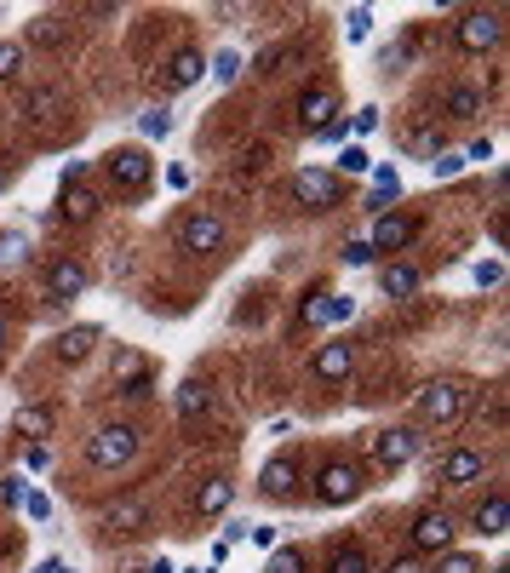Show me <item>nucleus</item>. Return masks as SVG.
<instances>
[{
	"mask_svg": "<svg viewBox=\"0 0 510 573\" xmlns=\"http://www.w3.org/2000/svg\"><path fill=\"white\" fill-rule=\"evenodd\" d=\"M385 573H430V562L424 557H413V551H401V557H390V568Z\"/></svg>",
	"mask_w": 510,
	"mask_h": 573,
	"instance_id": "nucleus-35",
	"label": "nucleus"
},
{
	"mask_svg": "<svg viewBox=\"0 0 510 573\" xmlns=\"http://www.w3.org/2000/svg\"><path fill=\"white\" fill-rule=\"evenodd\" d=\"M58 35H64L58 18H41V23H35V41H58Z\"/></svg>",
	"mask_w": 510,
	"mask_h": 573,
	"instance_id": "nucleus-42",
	"label": "nucleus"
},
{
	"mask_svg": "<svg viewBox=\"0 0 510 573\" xmlns=\"http://www.w3.org/2000/svg\"><path fill=\"white\" fill-rule=\"evenodd\" d=\"M201 75H207V58L195 53V46H178V53L161 64V92H184V87H195Z\"/></svg>",
	"mask_w": 510,
	"mask_h": 573,
	"instance_id": "nucleus-17",
	"label": "nucleus"
},
{
	"mask_svg": "<svg viewBox=\"0 0 510 573\" xmlns=\"http://www.w3.org/2000/svg\"><path fill=\"white\" fill-rule=\"evenodd\" d=\"M138 127H144V138H167V133H172V115L156 104V110H144V115H138Z\"/></svg>",
	"mask_w": 510,
	"mask_h": 573,
	"instance_id": "nucleus-33",
	"label": "nucleus"
},
{
	"mask_svg": "<svg viewBox=\"0 0 510 573\" xmlns=\"http://www.w3.org/2000/svg\"><path fill=\"white\" fill-rule=\"evenodd\" d=\"M488 573H510V568H505V562H499V568H488Z\"/></svg>",
	"mask_w": 510,
	"mask_h": 573,
	"instance_id": "nucleus-51",
	"label": "nucleus"
},
{
	"mask_svg": "<svg viewBox=\"0 0 510 573\" xmlns=\"http://www.w3.org/2000/svg\"><path fill=\"white\" fill-rule=\"evenodd\" d=\"M144 573H178V568H172V562H167V557H161V562H149V568H144Z\"/></svg>",
	"mask_w": 510,
	"mask_h": 573,
	"instance_id": "nucleus-48",
	"label": "nucleus"
},
{
	"mask_svg": "<svg viewBox=\"0 0 510 573\" xmlns=\"http://www.w3.org/2000/svg\"><path fill=\"white\" fill-rule=\"evenodd\" d=\"M35 573H69V562L64 557H46V562H35Z\"/></svg>",
	"mask_w": 510,
	"mask_h": 573,
	"instance_id": "nucleus-47",
	"label": "nucleus"
},
{
	"mask_svg": "<svg viewBox=\"0 0 510 573\" xmlns=\"http://www.w3.org/2000/svg\"><path fill=\"white\" fill-rule=\"evenodd\" d=\"M293 195H298L304 213H333V207H344V184L327 167H304L298 179H293Z\"/></svg>",
	"mask_w": 510,
	"mask_h": 573,
	"instance_id": "nucleus-12",
	"label": "nucleus"
},
{
	"mask_svg": "<svg viewBox=\"0 0 510 573\" xmlns=\"http://www.w3.org/2000/svg\"><path fill=\"white\" fill-rule=\"evenodd\" d=\"M98 172H104V184L115 190V195H144L149 190V179H156V161H149V149L144 144H115V149H104L98 156Z\"/></svg>",
	"mask_w": 510,
	"mask_h": 573,
	"instance_id": "nucleus-2",
	"label": "nucleus"
},
{
	"mask_svg": "<svg viewBox=\"0 0 510 573\" xmlns=\"http://www.w3.org/2000/svg\"><path fill=\"white\" fill-rule=\"evenodd\" d=\"M488 156H494V144H488V138H476V144L465 149V161H488Z\"/></svg>",
	"mask_w": 510,
	"mask_h": 573,
	"instance_id": "nucleus-45",
	"label": "nucleus"
},
{
	"mask_svg": "<svg viewBox=\"0 0 510 573\" xmlns=\"http://www.w3.org/2000/svg\"><path fill=\"white\" fill-rule=\"evenodd\" d=\"M98 522H104L110 534H144L149 528V500H115Z\"/></svg>",
	"mask_w": 510,
	"mask_h": 573,
	"instance_id": "nucleus-21",
	"label": "nucleus"
},
{
	"mask_svg": "<svg viewBox=\"0 0 510 573\" xmlns=\"http://www.w3.org/2000/svg\"><path fill=\"white\" fill-rule=\"evenodd\" d=\"M419 270L413 264H385V270H378V287H385V298H413L419 293Z\"/></svg>",
	"mask_w": 510,
	"mask_h": 573,
	"instance_id": "nucleus-26",
	"label": "nucleus"
},
{
	"mask_svg": "<svg viewBox=\"0 0 510 573\" xmlns=\"http://www.w3.org/2000/svg\"><path fill=\"white\" fill-rule=\"evenodd\" d=\"M229 500H236V482H229V477H207V482L195 488V511H201V516L229 511Z\"/></svg>",
	"mask_w": 510,
	"mask_h": 573,
	"instance_id": "nucleus-25",
	"label": "nucleus"
},
{
	"mask_svg": "<svg viewBox=\"0 0 510 573\" xmlns=\"http://www.w3.org/2000/svg\"><path fill=\"white\" fill-rule=\"evenodd\" d=\"M350 127H355V133H373V127H378V110H355Z\"/></svg>",
	"mask_w": 510,
	"mask_h": 573,
	"instance_id": "nucleus-41",
	"label": "nucleus"
},
{
	"mask_svg": "<svg viewBox=\"0 0 510 573\" xmlns=\"http://www.w3.org/2000/svg\"><path fill=\"white\" fill-rule=\"evenodd\" d=\"M378 253H373V241H344V264H355V270H367Z\"/></svg>",
	"mask_w": 510,
	"mask_h": 573,
	"instance_id": "nucleus-34",
	"label": "nucleus"
},
{
	"mask_svg": "<svg viewBox=\"0 0 510 573\" xmlns=\"http://www.w3.org/2000/svg\"><path fill=\"white\" fill-rule=\"evenodd\" d=\"M481 477H488V454H481V447H447V454L430 465V482L437 488H471Z\"/></svg>",
	"mask_w": 510,
	"mask_h": 573,
	"instance_id": "nucleus-10",
	"label": "nucleus"
},
{
	"mask_svg": "<svg viewBox=\"0 0 510 573\" xmlns=\"http://www.w3.org/2000/svg\"><path fill=\"white\" fill-rule=\"evenodd\" d=\"M442 115L447 121H476L481 115V87L476 81H453L447 98H442Z\"/></svg>",
	"mask_w": 510,
	"mask_h": 573,
	"instance_id": "nucleus-24",
	"label": "nucleus"
},
{
	"mask_svg": "<svg viewBox=\"0 0 510 573\" xmlns=\"http://www.w3.org/2000/svg\"><path fill=\"white\" fill-rule=\"evenodd\" d=\"M23 465H30V470H41V465H46V447H41V442H30V454H23Z\"/></svg>",
	"mask_w": 510,
	"mask_h": 573,
	"instance_id": "nucleus-46",
	"label": "nucleus"
},
{
	"mask_svg": "<svg viewBox=\"0 0 510 573\" xmlns=\"http://www.w3.org/2000/svg\"><path fill=\"white\" fill-rule=\"evenodd\" d=\"M53 425H58V408H53V402L18 408V419H12V431H18V436H30V442H46V436H53Z\"/></svg>",
	"mask_w": 510,
	"mask_h": 573,
	"instance_id": "nucleus-23",
	"label": "nucleus"
},
{
	"mask_svg": "<svg viewBox=\"0 0 510 573\" xmlns=\"http://www.w3.org/2000/svg\"><path fill=\"white\" fill-rule=\"evenodd\" d=\"M367 30H373V23H367V12H362V7H355V12H350V35H355V41H362Z\"/></svg>",
	"mask_w": 510,
	"mask_h": 573,
	"instance_id": "nucleus-44",
	"label": "nucleus"
},
{
	"mask_svg": "<svg viewBox=\"0 0 510 573\" xmlns=\"http://www.w3.org/2000/svg\"><path fill=\"white\" fill-rule=\"evenodd\" d=\"M437 167V179H453V172H465V156H442V161H430Z\"/></svg>",
	"mask_w": 510,
	"mask_h": 573,
	"instance_id": "nucleus-40",
	"label": "nucleus"
},
{
	"mask_svg": "<svg viewBox=\"0 0 510 573\" xmlns=\"http://www.w3.org/2000/svg\"><path fill=\"white\" fill-rule=\"evenodd\" d=\"M298 482H304V454H293V447L270 454L264 470H259V493L270 505H293L298 500Z\"/></svg>",
	"mask_w": 510,
	"mask_h": 573,
	"instance_id": "nucleus-7",
	"label": "nucleus"
},
{
	"mask_svg": "<svg viewBox=\"0 0 510 573\" xmlns=\"http://www.w3.org/2000/svg\"><path fill=\"white\" fill-rule=\"evenodd\" d=\"M458 545V522L442 511V505H424L413 511V522H407V551L413 557H442Z\"/></svg>",
	"mask_w": 510,
	"mask_h": 573,
	"instance_id": "nucleus-6",
	"label": "nucleus"
},
{
	"mask_svg": "<svg viewBox=\"0 0 510 573\" xmlns=\"http://www.w3.org/2000/svg\"><path fill=\"white\" fill-rule=\"evenodd\" d=\"M0 351H7V321H0Z\"/></svg>",
	"mask_w": 510,
	"mask_h": 573,
	"instance_id": "nucleus-50",
	"label": "nucleus"
},
{
	"mask_svg": "<svg viewBox=\"0 0 510 573\" xmlns=\"http://www.w3.org/2000/svg\"><path fill=\"white\" fill-rule=\"evenodd\" d=\"M499 276H505V264H499V259L476 264V287H499Z\"/></svg>",
	"mask_w": 510,
	"mask_h": 573,
	"instance_id": "nucleus-38",
	"label": "nucleus"
},
{
	"mask_svg": "<svg viewBox=\"0 0 510 573\" xmlns=\"http://www.w3.org/2000/svg\"><path fill=\"white\" fill-rule=\"evenodd\" d=\"M424 454V431L419 425H385V431H373V459L378 470H401V465H413Z\"/></svg>",
	"mask_w": 510,
	"mask_h": 573,
	"instance_id": "nucleus-9",
	"label": "nucleus"
},
{
	"mask_svg": "<svg viewBox=\"0 0 510 573\" xmlns=\"http://www.w3.org/2000/svg\"><path fill=\"white\" fill-rule=\"evenodd\" d=\"M18 115L30 121V127H41V133H46V127H53V121L64 115V98H58L53 87H30V92L18 98Z\"/></svg>",
	"mask_w": 510,
	"mask_h": 573,
	"instance_id": "nucleus-19",
	"label": "nucleus"
},
{
	"mask_svg": "<svg viewBox=\"0 0 510 573\" xmlns=\"http://www.w3.org/2000/svg\"><path fill=\"white\" fill-rule=\"evenodd\" d=\"M98 207H104V195L87 190V167H69L64 184H58V218L64 224H92Z\"/></svg>",
	"mask_w": 510,
	"mask_h": 573,
	"instance_id": "nucleus-13",
	"label": "nucleus"
},
{
	"mask_svg": "<svg viewBox=\"0 0 510 573\" xmlns=\"http://www.w3.org/2000/svg\"><path fill=\"white\" fill-rule=\"evenodd\" d=\"M213 75H218V81H236V75H241V58H236V53H218V58H213Z\"/></svg>",
	"mask_w": 510,
	"mask_h": 573,
	"instance_id": "nucleus-36",
	"label": "nucleus"
},
{
	"mask_svg": "<svg viewBox=\"0 0 510 573\" xmlns=\"http://www.w3.org/2000/svg\"><path fill=\"white\" fill-rule=\"evenodd\" d=\"M264 573H310V557H304L298 545H282V551H270Z\"/></svg>",
	"mask_w": 510,
	"mask_h": 573,
	"instance_id": "nucleus-31",
	"label": "nucleus"
},
{
	"mask_svg": "<svg viewBox=\"0 0 510 573\" xmlns=\"http://www.w3.org/2000/svg\"><path fill=\"white\" fill-rule=\"evenodd\" d=\"M138 447H144V431L133 425V419H115V425H98L92 442H87V465L92 470H126L138 459Z\"/></svg>",
	"mask_w": 510,
	"mask_h": 573,
	"instance_id": "nucleus-4",
	"label": "nucleus"
},
{
	"mask_svg": "<svg viewBox=\"0 0 510 573\" xmlns=\"http://www.w3.org/2000/svg\"><path fill=\"white\" fill-rule=\"evenodd\" d=\"M350 316H355L350 293H333V298H321V305H304V321H310V328H321V321H350Z\"/></svg>",
	"mask_w": 510,
	"mask_h": 573,
	"instance_id": "nucleus-27",
	"label": "nucleus"
},
{
	"mask_svg": "<svg viewBox=\"0 0 510 573\" xmlns=\"http://www.w3.org/2000/svg\"><path fill=\"white\" fill-rule=\"evenodd\" d=\"M98 344H104V328H92V321H81V328H64L53 339V362L58 367H81V362H92Z\"/></svg>",
	"mask_w": 510,
	"mask_h": 573,
	"instance_id": "nucleus-14",
	"label": "nucleus"
},
{
	"mask_svg": "<svg viewBox=\"0 0 510 573\" xmlns=\"http://www.w3.org/2000/svg\"><path fill=\"white\" fill-rule=\"evenodd\" d=\"M310 138H316V144H339V138H344V115H333V121H327L321 133H310Z\"/></svg>",
	"mask_w": 510,
	"mask_h": 573,
	"instance_id": "nucleus-39",
	"label": "nucleus"
},
{
	"mask_svg": "<svg viewBox=\"0 0 510 573\" xmlns=\"http://www.w3.org/2000/svg\"><path fill=\"white\" fill-rule=\"evenodd\" d=\"M23 511H30V516L41 522V516H46V511H53V505H46V493H30V500H23Z\"/></svg>",
	"mask_w": 510,
	"mask_h": 573,
	"instance_id": "nucleus-43",
	"label": "nucleus"
},
{
	"mask_svg": "<svg viewBox=\"0 0 510 573\" xmlns=\"http://www.w3.org/2000/svg\"><path fill=\"white\" fill-rule=\"evenodd\" d=\"M362 493H367V470H362V459H350V454L321 459V470H316V488H310V505H321V511H339V505H355Z\"/></svg>",
	"mask_w": 510,
	"mask_h": 573,
	"instance_id": "nucleus-1",
	"label": "nucleus"
},
{
	"mask_svg": "<svg viewBox=\"0 0 510 573\" xmlns=\"http://www.w3.org/2000/svg\"><path fill=\"white\" fill-rule=\"evenodd\" d=\"M115 390L126 396V402H144V396L156 390V373H149V367H133V373H126V379H121Z\"/></svg>",
	"mask_w": 510,
	"mask_h": 573,
	"instance_id": "nucleus-32",
	"label": "nucleus"
},
{
	"mask_svg": "<svg viewBox=\"0 0 510 573\" xmlns=\"http://www.w3.org/2000/svg\"><path fill=\"white\" fill-rule=\"evenodd\" d=\"M327 573H373V568H367V551H362V545H339V551L327 557Z\"/></svg>",
	"mask_w": 510,
	"mask_h": 573,
	"instance_id": "nucleus-29",
	"label": "nucleus"
},
{
	"mask_svg": "<svg viewBox=\"0 0 510 573\" xmlns=\"http://www.w3.org/2000/svg\"><path fill=\"white\" fill-rule=\"evenodd\" d=\"M23 64H30V46H23V41H0V87H12L23 75Z\"/></svg>",
	"mask_w": 510,
	"mask_h": 573,
	"instance_id": "nucleus-28",
	"label": "nucleus"
},
{
	"mask_svg": "<svg viewBox=\"0 0 510 573\" xmlns=\"http://www.w3.org/2000/svg\"><path fill=\"white\" fill-rule=\"evenodd\" d=\"M333 115H339V92H333V87H310V92L298 98V121H304V133H321Z\"/></svg>",
	"mask_w": 510,
	"mask_h": 573,
	"instance_id": "nucleus-20",
	"label": "nucleus"
},
{
	"mask_svg": "<svg viewBox=\"0 0 510 573\" xmlns=\"http://www.w3.org/2000/svg\"><path fill=\"white\" fill-rule=\"evenodd\" d=\"M350 373H355V344L350 339H333L310 356V379H321V385H344Z\"/></svg>",
	"mask_w": 510,
	"mask_h": 573,
	"instance_id": "nucleus-16",
	"label": "nucleus"
},
{
	"mask_svg": "<svg viewBox=\"0 0 510 573\" xmlns=\"http://www.w3.org/2000/svg\"><path fill=\"white\" fill-rule=\"evenodd\" d=\"M224 241H229L224 218L207 213V207L184 213V218H178V230H172V247H178L184 259H213V253H224Z\"/></svg>",
	"mask_w": 510,
	"mask_h": 573,
	"instance_id": "nucleus-5",
	"label": "nucleus"
},
{
	"mask_svg": "<svg viewBox=\"0 0 510 573\" xmlns=\"http://www.w3.org/2000/svg\"><path fill=\"white\" fill-rule=\"evenodd\" d=\"M471 396H476L471 379H430L413 396V419H419V425H458L465 408H471Z\"/></svg>",
	"mask_w": 510,
	"mask_h": 573,
	"instance_id": "nucleus-3",
	"label": "nucleus"
},
{
	"mask_svg": "<svg viewBox=\"0 0 510 573\" xmlns=\"http://www.w3.org/2000/svg\"><path fill=\"white\" fill-rule=\"evenodd\" d=\"M41 287H46V305H69V298H81L87 287H92V264L87 259H53L46 264V276H41Z\"/></svg>",
	"mask_w": 510,
	"mask_h": 573,
	"instance_id": "nucleus-11",
	"label": "nucleus"
},
{
	"mask_svg": "<svg viewBox=\"0 0 510 573\" xmlns=\"http://www.w3.org/2000/svg\"><path fill=\"white\" fill-rule=\"evenodd\" d=\"M339 161H344V172H367V167H373L362 144H350V149H344V156H339Z\"/></svg>",
	"mask_w": 510,
	"mask_h": 573,
	"instance_id": "nucleus-37",
	"label": "nucleus"
},
{
	"mask_svg": "<svg viewBox=\"0 0 510 573\" xmlns=\"http://www.w3.org/2000/svg\"><path fill=\"white\" fill-rule=\"evenodd\" d=\"M7 184H12V172H7V167H0V190H7Z\"/></svg>",
	"mask_w": 510,
	"mask_h": 573,
	"instance_id": "nucleus-49",
	"label": "nucleus"
},
{
	"mask_svg": "<svg viewBox=\"0 0 510 573\" xmlns=\"http://www.w3.org/2000/svg\"><path fill=\"white\" fill-rule=\"evenodd\" d=\"M430 573H488V568H481L476 551H442L437 562H430Z\"/></svg>",
	"mask_w": 510,
	"mask_h": 573,
	"instance_id": "nucleus-30",
	"label": "nucleus"
},
{
	"mask_svg": "<svg viewBox=\"0 0 510 573\" xmlns=\"http://www.w3.org/2000/svg\"><path fill=\"white\" fill-rule=\"evenodd\" d=\"M207 413H213V385H201V379L178 385V419H184V425H201Z\"/></svg>",
	"mask_w": 510,
	"mask_h": 573,
	"instance_id": "nucleus-22",
	"label": "nucleus"
},
{
	"mask_svg": "<svg viewBox=\"0 0 510 573\" xmlns=\"http://www.w3.org/2000/svg\"><path fill=\"white\" fill-rule=\"evenodd\" d=\"M419 230H424L419 213H378V224H373V253H401V247L413 241Z\"/></svg>",
	"mask_w": 510,
	"mask_h": 573,
	"instance_id": "nucleus-15",
	"label": "nucleus"
},
{
	"mask_svg": "<svg viewBox=\"0 0 510 573\" xmlns=\"http://www.w3.org/2000/svg\"><path fill=\"white\" fill-rule=\"evenodd\" d=\"M505 528H510V500H505V488H494L488 500L471 511V534H481V539H505Z\"/></svg>",
	"mask_w": 510,
	"mask_h": 573,
	"instance_id": "nucleus-18",
	"label": "nucleus"
},
{
	"mask_svg": "<svg viewBox=\"0 0 510 573\" xmlns=\"http://www.w3.org/2000/svg\"><path fill=\"white\" fill-rule=\"evenodd\" d=\"M505 41V18L499 12H458V23H453V46L458 53H471V58H481V53H494V46Z\"/></svg>",
	"mask_w": 510,
	"mask_h": 573,
	"instance_id": "nucleus-8",
	"label": "nucleus"
}]
</instances>
